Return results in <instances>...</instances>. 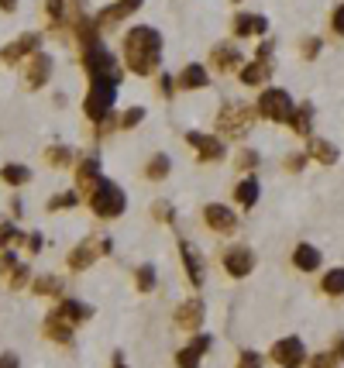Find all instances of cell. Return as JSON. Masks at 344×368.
I'll list each match as a JSON object with an SVG mask.
<instances>
[{
    "mask_svg": "<svg viewBox=\"0 0 344 368\" xmlns=\"http://www.w3.org/2000/svg\"><path fill=\"white\" fill-rule=\"evenodd\" d=\"M0 368H18V355H4L0 358Z\"/></svg>",
    "mask_w": 344,
    "mask_h": 368,
    "instance_id": "50",
    "label": "cell"
},
{
    "mask_svg": "<svg viewBox=\"0 0 344 368\" xmlns=\"http://www.w3.org/2000/svg\"><path fill=\"white\" fill-rule=\"evenodd\" d=\"M172 90H176V79H172V76H162V79H159V93L165 97V100L172 97Z\"/></svg>",
    "mask_w": 344,
    "mask_h": 368,
    "instance_id": "45",
    "label": "cell"
},
{
    "mask_svg": "<svg viewBox=\"0 0 344 368\" xmlns=\"http://www.w3.org/2000/svg\"><path fill=\"white\" fill-rule=\"evenodd\" d=\"M176 83H179L183 90H203V86H207V69L193 62V66H186V69H183V76L176 79Z\"/></svg>",
    "mask_w": 344,
    "mask_h": 368,
    "instance_id": "26",
    "label": "cell"
},
{
    "mask_svg": "<svg viewBox=\"0 0 344 368\" xmlns=\"http://www.w3.org/2000/svg\"><path fill=\"white\" fill-rule=\"evenodd\" d=\"M145 176H148V179H165V176H169V155H152Z\"/></svg>",
    "mask_w": 344,
    "mask_h": 368,
    "instance_id": "35",
    "label": "cell"
},
{
    "mask_svg": "<svg viewBox=\"0 0 344 368\" xmlns=\"http://www.w3.org/2000/svg\"><path fill=\"white\" fill-rule=\"evenodd\" d=\"M317 52H320V38H307L303 42V55L307 59H317Z\"/></svg>",
    "mask_w": 344,
    "mask_h": 368,
    "instance_id": "46",
    "label": "cell"
},
{
    "mask_svg": "<svg viewBox=\"0 0 344 368\" xmlns=\"http://www.w3.org/2000/svg\"><path fill=\"white\" fill-rule=\"evenodd\" d=\"M272 362L283 368H303L307 362V348L299 338H283V341L272 344Z\"/></svg>",
    "mask_w": 344,
    "mask_h": 368,
    "instance_id": "8",
    "label": "cell"
},
{
    "mask_svg": "<svg viewBox=\"0 0 344 368\" xmlns=\"http://www.w3.org/2000/svg\"><path fill=\"white\" fill-rule=\"evenodd\" d=\"M14 251L11 248H4V255H0V275H7V272H14Z\"/></svg>",
    "mask_w": 344,
    "mask_h": 368,
    "instance_id": "41",
    "label": "cell"
},
{
    "mask_svg": "<svg viewBox=\"0 0 344 368\" xmlns=\"http://www.w3.org/2000/svg\"><path fill=\"white\" fill-rule=\"evenodd\" d=\"M55 314L62 316V320H69V324H83V320L93 316V307H86L80 299H62V303L55 307Z\"/></svg>",
    "mask_w": 344,
    "mask_h": 368,
    "instance_id": "21",
    "label": "cell"
},
{
    "mask_svg": "<svg viewBox=\"0 0 344 368\" xmlns=\"http://www.w3.org/2000/svg\"><path fill=\"white\" fill-rule=\"evenodd\" d=\"M265 28H268V21H265L262 14H238V18H235V35H238V38L265 35Z\"/></svg>",
    "mask_w": 344,
    "mask_h": 368,
    "instance_id": "22",
    "label": "cell"
},
{
    "mask_svg": "<svg viewBox=\"0 0 344 368\" xmlns=\"http://www.w3.org/2000/svg\"><path fill=\"white\" fill-rule=\"evenodd\" d=\"M310 155L324 162V165H334L338 162V148L334 145H327V141H320V138H310Z\"/></svg>",
    "mask_w": 344,
    "mask_h": 368,
    "instance_id": "28",
    "label": "cell"
},
{
    "mask_svg": "<svg viewBox=\"0 0 344 368\" xmlns=\"http://www.w3.org/2000/svg\"><path fill=\"white\" fill-rule=\"evenodd\" d=\"M255 107H259V114H262L265 121H275V124H290L292 110H296L286 90H265Z\"/></svg>",
    "mask_w": 344,
    "mask_h": 368,
    "instance_id": "6",
    "label": "cell"
},
{
    "mask_svg": "<svg viewBox=\"0 0 344 368\" xmlns=\"http://www.w3.org/2000/svg\"><path fill=\"white\" fill-rule=\"evenodd\" d=\"M134 286H138V292L155 290V265H141V268L134 272Z\"/></svg>",
    "mask_w": 344,
    "mask_h": 368,
    "instance_id": "32",
    "label": "cell"
},
{
    "mask_svg": "<svg viewBox=\"0 0 344 368\" xmlns=\"http://www.w3.org/2000/svg\"><path fill=\"white\" fill-rule=\"evenodd\" d=\"M324 292L327 296H344V268H331L327 275H324Z\"/></svg>",
    "mask_w": 344,
    "mask_h": 368,
    "instance_id": "30",
    "label": "cell"
},
{
    "mask_svg": "<svg viewBox=\"0 0 344 368\" xmlns=\"http://www.w3.org/2000/svg\"><path fill=\"white\" fill-rule=\"evenodd\" d=\"M176 327L179 331H200L203 327V303L200 299H189V303H183L179 310H176Z\"/></svg>",
    "mask_w": 344,
    "mask_h": 368,
    "instance_id": "15",
    "label": "cell"
},
{
    "mask_svg": "<svg viewBox=\"0 0 344 368\" xmlns=\"http://www.w3.org/2000/svg\"><path fill=\"white\" fill-rule=\"evenodd\" d=\"M334 355H338V358H341V362H344V338H341V341H338V348H334Z\"/></svg>",
    "mask_w": 344,
    "mask_h": 368,
    "instance_id": "52",
    "label": "cell"
},
{
    "mask_svg": "<svg viewBox=\"0 0 344 368\" xmlns=\"http://www.w3.org/2000/svg\"><path fill=\"white\" fill-rule=\"evenodd\" d=\"M114 244H110V237H86L80 241L73 251H69V268L73 272H83V268H90V265L97 262L100 255H107Z\"/></svg>",
    "mask_w": 344,
    "mask_h": 368,
    "instance_id": "7",
    "label": "cell"
},
{
    "mask_svg": "<svg viewBox=\"0 0 344 368\" xmlns=\"http://www.w3.org/2000/svg\"><path fill=\"white\" fill-rule=\"evenodd\" d=\"M0 179L7 186H25L31 179V172H28V165H4L0 169Z\"/></svg>",
    "mask_w": 344,
    "mask_h": 368,
    "instance_id": "29",
    "label": "cell"
},
{
    "mask_svg": "<svg viewBox=\"0 0 344 368\" xmlns=\"http://www.w3.org/2000/svg\"><path fill=\"white\" fill-rule=\"evenodd\" d=\"M210 62H213V69H217V73H231V69H238L241 52L235 49V45H213Z\"/></svg>",
    "mask_w": 344,
    "mask_h": 368,
    "instance_id": "20",
    "label": "cell"
},
{
    "mask_svg": "<svg viewBox=\"0 0 344 368\" xmlns=\"http://www.w3.org/2000/svg\"><path fill=\"white\" fill-rule=\"evenodd\" d=\"M49 76H52V55L31 52V59H28V73H25L28 90H42V86L49 83Z\"/></svg>",
    "mask_w": 344,
    "mask_h": 368,
    "instance_id": "9",
    "label": "cell"
},
{
    "mask_svg": "<svg viewBox=\"0 0 344 368\" xmlns=\"http://www.w3.org/2000/svg\"><path fill=\"white\" fill-rule=\"evenodd\" d=\"M255 165H259V152H255V148H241L238 152V169L248 172V169H255Z\"/></svg>",
    "mask_w": 344,
    "mask_h": 368,
    "instance_id": "39",
    "label": "cell"
},
{
    "mask_svg": "<svg viewBox=\"0 0 344 368\" xmlns=\"http://www.w3.org/2000/svg\"><path fill=\"white\" fill-rule=\"evenodd\" d=\"M152 213H155L159 224H172V217H176L172 203H165V200H155V203H152Z\"/></svg>",
    "mask_w": 344,
    "mask_h": 368,
    "instance_id": "37",
    "label": "cell"
},
{
    "mask_svg": "<svg viewBox=\"0 0 344 368\" xmlns=\"http://www.w3.org/2000/svg\"><path fill=\"white\" fill-rule=\"evenodd\" d=\"M11 244H28V235H21L14 224H0V248H11Z\"/></svg>",
    "mask_w": 344,
    "mask_h": 368,
    "instance_id": "33",
    "label": "cell"
},
{
    "mask_svg": "<svg viewBox=\"0 0 344 368\" xmlns=\"http://www.w3.org/2000/svg\"><path fill=\"white\" fill-rule=\"evenodd\" d=\"M38 45H42V35H21L18 42H11V45L0 52V59H4V62H21L28 52H38Z\"/></svg>",
    "mask_w": 344,
    "mask_h": 368,
    "instance_id": "17",
    "label": "cell"
},
{
    "mask_svg": "<svg viewBox=\"0 0 344 368\" xmlns=\"http://www.w3.org/2000/svg\"><path fill=\"white\" fill-rule=\"evenodd\" d=\"M80 203V193H62V196H52L49 200V210H69V207H76Z\"/></svg>",
    "mask_w": 344,
    "mask_h": 368,
    "instance_id": "36",
    "label": "cell"
},
{
    "mask_svg": "<svg viewBox=\"0 0 344 368\" xmlns=\"http://www.w3.org/2000/svg\"><path fill=\"white\" fill-rule=\"evenodd\" d=\"M331 25H334V31H338V35H344V4L334 11V21H331Z\"/></svg>",
    "mask_w": 344,
    "mask_h": 368,
    "instance_id": "48",
    "label": "cell"
},
{
    "mask_svg": "<svg viewBox=\"0 0 344 368\" xmlns=\"http://www.w3.org/2000/svg\"><path fill=\"white\" fill-rule=\"evenodd\" d=\"M45 158H49V165H52V169H62V165H69V162H73V152H69L66 145H52V148L45 152Z\"/></svg>",
    "mask_w": 344,
    "mask_h": 368,
    "instance_id": "34",
    "label": "cell"
},
{
    "mask_svg": "<svg viewBox=\"0 0 344 368\" xmlns=\"http://www.w3.org/2000/svg\"><path fill=\"white\" fill-rule=\"evenodd\" d=\"M203 220H207V227L217 231V235H231V231L238 227V217L227 210L224 203H210V207L203 210Z\"/></svg>",
    "mask_w": 344,
    "mask_h": 368,
    "instance_id": "11",
    "label": "cell"
},
{
    "mask_svg": "<svg viewBox=\"0 0 344 368\" xmlns=\"http://www.w3.org/2000/svg\"><path fill=\"white\" fill-rule=\"evenodd\" d=\"M141 121H145V110H141V107H131V110L121 117V128H124V131H131V128H138Z\"/></svg>",
    "mask_w": 344,
    "mask_h": 368,
    "instance_id": "38",
    "label": "cell"
},
{
    "mask_svg": "<svg viewBox=\"0 0 344 368\" xmlns=\"http://www.w3.org/2000/svg\"><path fill=\"white\" fill-rule=\"evenodd\" d=\"M235 4H241V0H235Z\"/></svg>",
    "mask_w": 344,
    "mask_h": 368,
    "instance_id": "54",
    "label": "cell"
},
{
    "mask_svg": "<svg viewBox=\"0 0 344 368\" xmlns=\"http://www.w3.org/2000/svg\"><path fill=\"white\" fill-rule=\"evenodd\" d=\"M83 69H86L90 83H97V79H104V83H121L117 59L107 52L100 38H93V42H86V45H83Z\"/></svg>",
    "mask_w": 344,
    "mask_h": 368,
    "instance_id": "2",
    "label": "cell"
},
{
    "mask_svg": "<svg viewBox=\"0 0 344 368\" xmlns=\"http://www.w3.org/2000/svg\"><path fill=\"white\" fill-rule=\"evenodd\" d=\"M290 124H292V131H296V134L310 138V128H314V107H310V104L296 107V110H292V117H290Z\"/></svg>",
    "mask_w": 344,
    "mask_h": 368,
    "instance_id": "25",
    "label": "cell"
},
{
    "mask_svg": "<svg viewBox=\"0 0 344 368\" xmlns=\"http://www.w3.org/2000/svg\"><path fill=\"white\" fill-rule=\"evenodd\" d=\"M28 265H14V272H11V290H25L28 286Z\"/></svg>",
    "mask_w": 344,
    "mask_h": 368,
    "instance_id": "40",
    "label": "cell"
},
{
    "mask_svg": "<svg viewBox=\"0 0 344 368\" xmlns=\"http://www.w3.org/2000/svg\"><path fill=\"white\" fill-rule=\"evenodd\" d=\"M210 351V334H196L193 344H186L183 351L176 355V365L179 368H200V358Z\"/></svg>",
    "mask_w": 344,
    "mask_h": 368,
    "instance_id": "12",
    "label": "cell"
},
{
    "mask_svg": "<svg viewBox=\"0 0 344 368\" xmlns=\"http://www.w3.org/2000/svg\"><path fill=\"white\" fill-rule=\"evenodd\" d=\"M100 183H104V179H100V162H97V158H83V165L76 169V186H80V193L93 196Z\"/></svg>",
    "mask_w": 344,
    "mask_h": 368,
    "instance_id": "14",
    "label": "cell"
},
{
    "mask_svg": "<svg viewBox=\"0 0 344 368\" xmlns=\"http://www.w3.org/2000/svg\"><path fill=\"white\" fill-rule=\"evenodd\" d=\"M320 262H324V259H320V251L314 244H299V248L292 251V265L303 268V272H317Z\"/></svg>",
    "mask_w": 344,
    "mask_h": 368,
    "instance_id": "24",
    "label": "cell"
},
{
    "mask_svg": "<svg viewBox=\"0 0 344 368\" xmlns=\"http://www.w3.org/2000/svg\"><path fill=\"white\" fill-rule=\"evenodd\" d=\"M141 4H145V0H117V4H110V7H104V11L97 14V25H100V28L117 25V21H124L128 14H134Z\"/></svg>",
    "mask_w": 344,
    "mask_h": 368,
    "instance_id": "16",
    "label": "cell"
},
{
    "mask_svg": "<svg viewBox=\"0 0 344 368\" xmlns=\"http://www.w3.org/2000/svg\"><path fill=\"white\" fill-rule=\"evenodd\" d=\"M303 165H307V152H303V155L296 152V155H290V158H286V169H290V172H299Z\"/></svg>",
    "mask_w": 344,
    "mask_h": 368,
    "instance_id": "44",
    "label": "cell"
},
{
    "mask_svg": "<svg viewBox=\"0 0 344 368\" xmlns=\"http://www.w3.org/2000/svg\"><path fill=\"white\" fill-rule=\"evenodd\" d=\"M186 141H189V148H196L200 162H217V158L224 155V141H220V138H210V134H200V131H189V134H186Z\"/></svg>",
    "mask_w": 344,
    "mask_h": 368,
    "instance_id": "10",
    "label": "cell"
},
{
    "mask_svg": "<svg viewBox=\"0 0 344 368\" xmlns=\"http://www.w3.org/2000/svg\"><path fill=\"white\" fill-rule=\"evenodd\" d=\"M73 327H76V324H69V320H62L59 314H52L45 320V338H52V341H59V344H69L73 341Z\"/></svg>",
    "mask_w": 344,
    "mask_h": 368,
    "instance_id": "23",
    "label": "cell"
},
{
    "mask_svg": "<svg viewBox=\"0 0 344 368\" xmlns=\"http://www.w3.org/2000/svg\"><path fill=\"white\" fill-rule=\"evenodd\" d=\"M18 7V0H0V11H14Z\"/></svg>",
    "mask_w": 344,
    "mask_h": 368,
    "instance_id": "51",
    "label": "cell"
},
{
    "mask_svg": "<svg viewBox=\"0 0 344 368\" xmlns=\"http://www.w3.org/2000/svg\"><path fill=\"white\" fill-rule=\"evenodd\" d=\"M31 290L38 292V296H59V292H62V283H59L55 275H38V279L31 283Z\"/></svg>",
    "mask_w": 344,
    "mask_h": 368,
    "instance_id": "31",
    "label": "cell"
},
{
    "mask_svg": "<svg viewBox=\"0 0 344 368\" xmlns=\"http://www.w3.org/2000/svg\"><path fill=\"white\" fill-rule=\"evenodd\" d=\"M45 7H49V18L52 21H62V0H49Z\"/></svg>",
    "mask_w": 344,
    "mask_h": 368,
    "instance_id": "47",
    "label": "cell"
},
{
    "mask_svg": "<svg viewBox=\"0 0 344 368\" xmlns=\"http://www.w3.org/2000/svg\"><path fill=\"white\" fill-rule=\"evenodd\" d=\"M114 100H117V83L97 79V83H90V93H86V100H83V110H86V117H90L93 124H100V121L110 117Z\"/></svg>",
    "mask_w": 344,
    "mask_h": 368,
    "instance_id": "4",
    "label": "cell"
},
{
    "mask_svg": "<svg viewBox=\"0 0 344 368\" xmlns=\"http://www.w3.org/2000/svg\"><path fill=\"white\" fill-rule=\"evenodd\" d=\"M159 55H162V35L155 28H131L124 38V59L128 69L138 76H148L159 69Z\"/></svg>",
    "mask_w": 344,
    "mask_h": 368,
    "instance_id": "1",
    "label": "cell"
},
{
    "mask_svg": "<svg viewBox=\"0 0 344 368\" xmlns=\"http://www.w3.org/2000/svg\"><path fill=\"white\" fill-rule=\"evenodd\" d=\"M28 251H42V235H28Z\"/></svg>",
    "mask_w": 344,
    "mask_h": 368,
    "instance_id": "49",
    "label": "cell"
},
{
    "mask_svg": "<svg viewBox=\"0 0 344 368\" xmlns=\"http://www.w3.org/2000/svg\"><path fill=\"white\" fill-rule=\"evenodd\" d=\"M238 368H262V358H259L255 351H244V355H241V362H238Z\"/></svg>",
    "mask_w": 344,
    "mask_h": 368,
    "instance_id": "42",
    "label": "cell"
},
{
    "mask_svg": "<svg viewBox=\"0 0 344 368\" xmlns=\"http://www.w3.org/2000/svg\"><path fill=\"white\" fill-rule=\"evenodd\" d=\"M268 79H272V59H255V62H248L241 69V83L244 86H262Z\"/></svg>",
    "mask_w": 344,
    "mask_h": 368,
    "instance_id": "18",
    "label": "cell"
},
{
    "mask_svg": "<svg viewBox=\"0 0 344 368\" xmlns=\"http://www.w3.org/2000/svg\"><path fill=\"white\" fill-rule=\"evenodd\" d=\"M179 255H183V265H186L189 283H193V286H200V283H203V259L193 251V244H189V241H179Z\"/></svg>",
    "mask_w": 344,
    "mask_h": 368,
    "instance_id": "19",
    "label": "cell"
},
{
    "mask_svg": "<svg viewBox=\"0 0 344 368\" xmlns=\"http://www.w3.org/2000/svg\"><path fill=\"white\" fill-rule=\"evenodd\" d=\"M224 268H227V275L244 279V275L255 268V255H251L248 248H231V251L224 255Z\"/></svg>",
    "mask_w": 344,
    "mask_h": 368,
    "instance_id": "13",
    "label": "cell"
},
{
    "mask_svg": "<svg viewBox=\"0 0 344 368\" xmlns=\"http://www.w3.org/2000/svg\"><path fill=\"white\" fill-rule=\"evenodd\" d=\"M259 107H244V104H227L220 107L217 114V131L227 134V138H241V134L251 131V124L259 121Z\"/></svg>",
    "mask_w": 344,
    "mask_h": 368,
    "instance_id": "3",
    "label": "cell"
},
{
    "mask_svg": "<svg viewBox=\"0 0 344 368\" xmlns=\"http://www.w3.org/2000/svg\"><path fill=\"white\" fill-rule=\"evenodd\" d=\"M235 200H238L241 207H255V203H259V179H255V176H248L244 183H238V189H235Z\"/></svg>",
    "mask_w": 344,
    "mask_h": 368,
    "instance_id": "27",
    "label": "cell"
},
{
    "mask_svg": "<svg viewBox=\"0 0 344 368\" xmlns=\"http://www.w3.org/2000/svg\"><path fill=\"white\" fill-rule=\"evenodd\" d=\"M90 207H93L97 217L110 220V217H121V213L128 210V196H124V189H121L117 183L104 179V183L97 186V193L90 196Z\"/></svg>",
    "mask_w": 344,
    "mask_h": 368,
    "instance_id": "5",
    "label": "cell"
},
{
    "mask_svg": "<svg viewBox=\"0 0 344 368\" xmlns=\"http://www.w3.org/2000/svg\"><path fill=\"white\" fill-rule=\"evenodd\" d=\"M338 362V355H317V358H310V368H334Z\"/></svg>",
    "mask_w": 344,
    "mask_h": 368,
    "instance_id": "43",
    "label": "cell"
},
{
    "mask_svg": "<svg viewBox=\"0 0 344 368\" xmlns=\"http://www.w3.org/2000/svg\"><path fill=\"white\" fill-rule=\"evenodd\" d=\"M114 368H128V365H124V362H121V358H114Z\"/></svg>",
    "mask_w": 344,
    "mask_h": 368,
    "instance_id": "53",
    "label": "cell"
}]
</instances>
